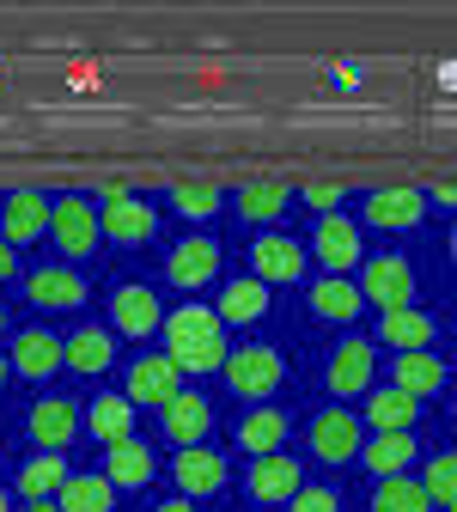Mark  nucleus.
Masks as SVG:
<instances>
[{
    "label": "nucleus",
    "mask_w": 457,
    "mask_h": 512,
    "mask_svg": "<svg viewBox=\"0 0 457 512\" xmlns=\"http://www.w3.org/2000/svg\"><path fill=\"white\" fill-rule=\"evenodd\" d=\"M159 336H165V360L177 366V372H220L226 366V324L214 317V305H183V311H171L165 324H159Z\"/></svg>",
    "instance_id": "1"
},
{
    "label": "nucleus",
    "mask_w": 457,
    "mask_h": 512,
    "mask_svg": "<svg viewBox=\"0 0 457 512\" xmlns=\"http://www.w3.org/2000/svg\"><path fill=\"white\" fill-rule=\"evenodd\" d=\"M281 378H287V360L275 348H263V342H244L238 354H226V384H232V397H244V403L275 397Z\"/></svg>",
    "instance_id": "2"
},
{
    "label": "nucleus",
    "mask_w": 457,
    "mask_h": 512,
    "mask_svg": "<svg viewBox=\"0 0 457 512\" xmlns=\"http://www.w3.org/2000/svg\"><path fill=\"white\" fill-rule=\"evenodd\" d=\"M360 299L378 305V311H403L415 299V269H409V256H366L360 263Z\"/></svg>",
    "instance_id": "3"
},
{
    "label": "nucleus",
    "mask_w": 457,
    "mask_h": 512,
    "mask_svg": "<svg viewBox=\"0 0 457 512\" xmlns=\"http://www.w3.org/2000/svg\"><path fill=\"white\" fill-rule=\"evenodd\" d=\"M311 256L323 263V275H354L366 263V244H360V226L348 214H323L311 226Z\"/></svg>",
    "instance_id": "4"
},
{
    "label": "nucleus",
    "mask_w": 457,
    "mask_h": 512,
    "mask_svg": "<svg viewBox=\"0 0 457 512\" xmlns=\"http://www.w3.org/2000/svg\"><path fill=\"white\" fill-rule=\"evenodd\" d=\"M49 238L61 244V256H92L98 250V208L86 196H55L49 202Z\"/></svg>",
    "instance_id": "5"
},
{
    "label": "nucleus",
    "mask_w": 457,
    "mask_h": 512,
    "mask_svg": "<svg viewBox=\"0 0 457 512\" xmlns=\"http://www.w3.org/2000/svg\"><path fill=\"white\" fill-rule=\"evenodd\" d=\"M305 263H311V250L299 238H287V232H263L250 244V269H256L263 287H293L305 275Z\"/></svg>",
    "instance_id": "6"
},
{
    "label": "nucleus",
    "mask_w": 457,
    "mask_h": 512,
    "mask_svg": "<svg viewBox=\"0 0 457 512\" xmlns=\"http://www.w3.org/2000/svg\"><path fill=\"white\" fill-rule=\"evenodd\" d=\"M372 372H378L372 342L348 336V342L330 354V366H323V391H330V397H366V391H372Z\"/></svg>",
    "instance_id": "7"
},
{
    "label": "nucleus",
    "mask_w": 457,
    "mask_h": 512,
    "mask_svg": "<svg viewBox=\"0 0 457 512\" xmlns=\"http://www.w3.org/2000/svg\"><path fill=\"white\" fill-rule=\"evenodd\" d=\"M360 445H366V421H360V415H348V409H323V415H311V452H317L323 464H348V458H360Z\"/></svg>",
    "instance_id": "8"
},
{
    "label": "nucleus",
    "mask_w": 457,
    "mask_h": 512,
    "mask_svg": "<svg viewBox=\"0 0 457 512\" xmlns=\"http://www.w3.org/2000/svg\"><path fill=\"white\" fill-rule=\"evenodd\" d=\"M244 488H250L256 506H281V500H293V494L305 488V470H299L287 452H269V458H256V464L244 470Z\"/></svg>",
    "instance_id": "9"
},
{
    "label": "nucleus",
    "mask_w": 457,
    "mask_h": 512,
    "mask_svg": "<svg viewBox=\"0 0 457 512\" xmlns=\"http://www.w3.org/2000/svg\"><path fill=\"white\" fill-rule=\"evenodd\" d=\"M171 482H177L183 500H208V494L226 488V458L208 452V445H183L177 464H171Z\"/></svg>",
    "instance_id": "10"
},
{
    "label": "nucleus",
    "mask_w": 457,
    "mask_h": 512,
    "mask_svg": "<svg viewBox=\"0 0 457 512\" xmlns=\"http://www.w3.org/2000/svg\"><path fill=\"white\" fill-rule=\"evenodd\" d=\"M25 299L37 311H80L92 299V287H86L80 269H31L25 275Z\"/></svg>",
    "instance_id": "11"
},
{
    "label": "nucleus",
    "mask_w": 457,
    "mask_h": 512,
    "mask_svg": "<svg viewBox=\"0 0 457 512\" xmlns=\"http://www.w3.org/2000/svg\"><path fill=\"white\" fill-rule=\"evenodd\" d=\"M43 232H49V196H37V189H13V196H0V238H7L13 250L37 244Z\"/></svg>",
    "instance_id": "12"
},
{
    "label": "nucleus",
    "mask_w": 457,
    "mask_h": 512,
    "mask_svg": "<svg viewBox=\"0 0 457 512\" xmlns=\"http://www.w3.org/2000/svg\"><path fill=\"white\" fill-rule=\"evenodd\" d=\"M427 189H372L366 196V220L384 226V232H415L427 220Z\"/></svg>",
    "instance_id": "13"
},
{
    "label": "nucleus",
    "mask_w": 457,
    "mask_h": 512,
    "mask_svg": "<svg viewBox=\"0 0 457 512\" xmlns=\"http://www.w3.org/2000/svg\"><path fill=\"white\" fill-rule=\"evenodd\" d=\"M183 391V372L165 360V354H141L135 366H128V403H153V409H165L171 397Z\"/></svg>",
    "instance_id": "14"
},
{
    "label": "nucleus",
    "mask_w": 457,
    "mask_h": 512,
    "mask_svg": "<svg viewBox=\"0 0 457 512\" xmlns=\"http://www.w3.org/2000/svg\"><path fill=\"white\" fill-rule=\"evenodd\" d=\"M7 366H13V378H31V384H37V378H49V372L68 366V354H61V336H55V330H37V324H31V330L13 336V360H7Z\"/></svg>",
    "instance_id": "15"
},
{
    "label": "nucleus",
    "mask_w": 457,
    "mask_h": 512,
    "mask_svg": "<svg viewBox=\"0 0 457 512\" xmlns=\"http://www.w3.org/2000/svg\"><path fill=\"white\" fill-rule=\"evenodd\" d=\"M25 433L43 445V452H68V445H74V433H80V409H74L68 397H43V403H31V415H25Z\"/></svg>",
    "instance_id": "16"
},
{
    "label": "nucleus",
    "mask_w": 457,
    "mask_h": 512,
    "mask_svg": "<svg viewBox=\"0 0 457 512\" xmlns=\"http://www.w3.org/2000/svg\"><path fill=\"white\" fill-rule=\"evenodd\" d=\"M110 324H116L122 336H153V330L165 324V305H159L153 287L128 281V287H116V299H110Z\"/></svg>",
    "instance_id": "17"
},
{
    "label": "nucleus",
    "mask_w": 457,
    "mask_h": 512,
    "mask_svg": "<svg viewBox=\"0 0 457 512\" xmlns=\"http://www.w3.org/2000/svg\"><path fill=\"white\" fill-rule=\"evenodd\" d=\"M214 275H220V244H214V238H183V244L171 250V263H165V281L183 287V293L208 287Z\"/></svg>",
    "instance_id": "18"
},
{
    "label": "nucleus",
    "mask_w": 457,
    "mask_h": 512,
    "mask_svg": "<svg viewBox=\"0 0 457 512\" xmlns=\"http://www.w3.org/2000/svg\"><path fill=\"white\" fill-rule=\"evenodd\" d=\"M165 439L177 445V452H183V445H202L208 439V427H214V403L202 397V391H177L171 403H165Z\"/></svg>",
    "instance_id": "19"
},
{
    "label": "nucleus",
    "mask_w": 457,
    "mask_h": 512,
    "mask_svg": "<svg viewBox=\"0 0 457 512\" xmlns=\"http://www.w3.org/2000/svg\"><path fill=\"white\" fill-rule=\"evenodd\" d=\"M378 336H384V348H390V354H421V348H433V336H439V317H433V311L403 305V311H384Z\"/></svg>",
    "instance_id": "20"
},
{
    "label": "nucleus",
    "mask_w": 457,
    "mask_h": 512,
    "mask_svg": "<svg viewBox=\"0 0 457 512\" xmlns=\"http://www.w3.org/2000/svg\"><path fill=\"white\" fill-rule=\"evenodd\" d=\"M269 305H275V299H269V287L256 281V275H232V281L220 287L214 317H220V324H263Z\"/></svg>",
    "instance_id": "21"
},
{
    "label": "nucleus",
    "mask_w": 457,
    "mask_h": 512,
    "mask_svg": "<svg viewBox=\"0 0 457 512\" xmlns=\"http://www.w3.org/2000/svg\"><path fill=\"white\" fill-rule=\"evenodd\" d=\"M421 458V439L415 433H372L366 445H360V464L384 482V476H403L409 464Z\"/></svg>",
    "instance_id": "22"
},
{
    "label": "nucleus",
    "mask_w": 457,
    "mask_h": 512,
    "mask_svg": "<svg viewBox=\"0 0 457 512\" xmlns=\"http://www.w3.org/2000/svg\"><path fill=\"white\" fill-rule=\"evenodd\" d=\"M360 287L348 281V275H323V281H311V317L317 324H354L360 317Z\"/></svg>",
    "instance_id": "23"
},
{
    "label": "nucleus",
    "mask_w": 457,
    "mask_h": 512,
    "mask_svg": "<svg viewBox=\"0 0 457 512\" xmlns=\"http://www.w3.org/2000/svg\"><path fill=\"white\" fill-rule=\"evenodd\" d=\"M153 208L141 202V196H122V202H110L104 214H98V232L110 238V244H147L153 238Z\"/></svg>",
    "instance_id": "24"
},
{
    "label": "nucleus",
    "mask_w": 457,
    "mask_h": 512,
    "mask_svg": "<svg viewBox=\"0 0 457 512\" xmlns=\"http://www.w3.org/2000/svg\"><path fill=\"white\" fill-rule=\"evenodd\" d=\"M390 384H397V391H409L415 403H421V397H439L445 360H439L433 348H421V354H397V360H390Z\"/></svg>",
    "instance_id": "25"
},
{
    "label": "nucleus",
    "mask_w": 457,
    "mask_h": 512,
    "mask_svg": "<svg viewBox=\"0 0 457 512\" xmlns=\"http://www.w3.org/2000/svg\"><path fill=\"white\" fill-rule=\"evenodd\" d=\"M372 433H409L415 421H421V403L409 397V391H397V384H390V391H366V415H360Z\"/></svg>",
    "instance_id": "26"
},
{
    "label": "nucleus",
    "mask_w": 457,
    "mask_h": 512,
    "mask_svg": "<svg viewBox=\"0 0 457 512\" xmlns=\"http://www.w3.org/2000/svg\"><path fill=\"white\" fill-rule=\"evenodd\" d=\"M287 433H293V415L287 409H250L244 421H238V445L250 458H269V452H281L287 445Z\"/></svg>",
    "instance_id": "27"
},
{
    "label": "nucleus",
    "mask_w": 457,
    "mask_h": 512,
    "mask_svg": "<svg viewBox=\"0 0 457 512\" xmlns=\"http://www.w3.org/2000/svg\"><path fill=\"white\" fill-rule=\"evenodd\" d=\"M159 476V464H153V452L141 439H122V445H110V458H104V482L110 488H147Z\"/></svg>",
    "instance_id": "28"
},
{
    "label": "nucleus",
    "mask_w": 457,
    "mask_h": 512,
    "mask_svg": "<svg viewBox=\"0 0 457 512\" xmlns=\"http://www.w3.org/2000/svg\"><path fill=\"white\" fill-rule=\"evenodd\" d=\"M86 427H92V439H104V445L135 439V403L116 397V391H98V403L86 409Z\"/></svg>",
    "instance_id": "29"
},
{
    "label": "nucleus",
    "mask_w": 457,
    "mask_h": 512,
    "mask_svg": "<svg viewBox=\"0 0 457 512\" xmlns=\"http://www.w3.org/2000/svg\"><path fill=\"white\" fill-rule=\"evenodd\" d=\"M55 506H61V512H110V506H116V488L104 482V470H74L68 482H61Z\"/></svg>",
    "instance_id": "30"
},
{
    "label": "nucleus",
    "mask_w": 457,
    "mask_h": 512,
    "mask_svg": "<svg viewBox=\"0 0 457 512\" xmlns=\"http://www.w3.org/2000/svg\"><path fill=\"white\" fill-rule=\"evenodd\" d=\"M287 183H244L238 196H232V208H238V220H250V226H275L281 214H287Z\"/></svg>",
    "instance_id": "31"
},
{
    "label": "nucleus",
    "mask_w": 457,
    "mask_h": 512,
    "mask_svg": "<svg viewBox=\"0 0 457 512\" xmlns=\"http://www.w3.org/2000/svg\"><path fill=\"white\" fill-rule=\"evenodd\" d=\"M61 354H68V366H74V372L98 378V372H104V366L116 360V342H110V336H104L98 324H80V330H74L68 342H61Z\"/></svg>",
    "instance_id": "32"
},
{
    "label": "nucleus",
    "mask_w": 457,
    "mask_h": 512,
    "mask_svg": "<svg viewBox=\"0 0 457 512\" xmlns=\"http://www.w3.org/2000/svg\"><path fill=\"white\" fill-rule=\"evenodd\" d=\"M74 470H68V458L61 452H37L31 464H19V494L25 500H49V494H61V482H68Z\"/></svg>",
    "instance_id": "33"
},
{
    "label": "nucleus",
    "mask_w": 457,
    "mask_h": 512,
    "mask_svg": "<svg viewBox=\"0 0 457 512\" xmlns=\"http://www.w3.org/2000/svg\"><path fill=\"white\" fill-rule=\"evenodd\" d=\"M372 512H433V500H427V488L409 482V476H384V482L372 488Z\"/></svg>",
    "instance_id": "34"
},
{
    "label": "nucleus",
    "mask_w": 457,
    "mask_h": 512,
    "mask_svg": "<svg viewBox=\"0 0 457 512\" xmlns=\"http://www.w3.org/2000/svg\"><path fill=\"white\" fill-rule=\"evenodd\" d=\"M171 208H177L183 220H214V214L226 208V189H220V183H177V189H171Z\"/></svg>",
    "instance_id": "35"
},
{
    "label": "nucleus",
    "mask_w": 457,
    "mask_h": 512,
    "mask_svg": "<svg viewBox=\"0 0 457 512\" xmlns=\"http://www.w3.org/2000/svg\"><path fill=\"white\" fill-rule=\"evenodd\" d=\"M421 488H427V500H439V506H457V452H439V458L427 464Z\"/></svg>",
    "instance_id": "36"
},
{
    "label": "nucleus",
    "mask_w": 457,
    "mask_h": 512,
    "mask_svg": "<svg viewBox=\"0 0 457 512\" xmlns=\"http://www.w3.org/2000/svg\"><path fill=\"white\" fill-rule=\"evenodd\" d=\"M287 506H293V512H342V494H336V488H299Z\"/></svg>",
    "instance_id": "37"
},
{
    "label": "nucleus",
    "mask_w": 457,
    "mask_h": 512,
    "mask_svg": "<svg viewBox=\"0 0 457 512\" xmlns=\"http://www.w3.org/2000/svg\"><path fill=\"white\" fill-rule=\"evenodd\" d=\"M305 202H311L317 214H336V208H342V183H311Z\"/></svg>",
    "instance_id": "38"
},
{
    "label": "nucleus",
    "mask_w": 457,
    "mask_h": 512,
    "mask_svg": "<svg viewBox=\"0 0 457 512\" xmlns=\"http://www.w3.org/2000/svg\"><path fill=\"white\" fill-rule=\"evenodd\" d=\"M98 196H104V208H110V202H122V196H135V189H128V177H104Z\"/></svg>",
    "instance_id": "39"
},
{
    "label": "nucleus",
    "mask_w": 457,
    "mask_h": 512,
    "mask_svg": "<svg viewBox=\"0 0 457 512\" xmlns=\"http://www.w3.org/2000/svg\"><path fill=\"white\" fill-rule=\"evenodd\" d=\"M13 275H19V250H13L7 238H0V287H7Z\"/></svg>",
    "instance_id": "40"
},
{
    "label": "nucleus",
    "mask_w": 457,
    "mask_h": 512,
    "mask_svg": "<svg viewBox=\"0 0 457 512\" xmlns=\"http://www.w3.org/2000/svg\"><path fill=\"white\" fill-rule=\"evenodd\" d=\"M427 202H439V208H457V183H433V189H427Z\"/></svg>",
    "instance_id": "41"
},
{
    "label": "nucleus",
    "mask_w": 457,
    "mask_h": 512,
    "mask_svg": "<svg viewBox=\"0 0 457 512\" xmlns=\"http://www.w3.org/2000/svg\"><path fill=\"white\" fill-rule=\"evenodd\" d=\"M153 512H195V500H183V494H177V500H165V506H153Z\"/></svg>",
    "instance_id": "42"
},
{
    "label": "nucleus",
    "mask_w": 457,
    "mask_h": 512,
    "mask_svg": "<svg viewBox=\"0 0 457 512\" xmlns=\"http://www.w3.org/2000/svg\"><path fill=\"white\" fill-rule=\"evenodd\" d=\"M25 512H61V506H55V500H31Z\"/></svg>",
    "instance_id": "43"
},
{
    "label": "nucleus",
    "mask_w": 457,
    "mask_h": 512,
    "mask_svg": "<svg viewBox=\"0 0 457 512\" xmlns=\"http://www.w3.org/2000/svg\"><path fill=\"white\" fill-rule=\"evenodd\" d=\"M7 324H13V317H7V305H0V336H7Z\"/></svg>",
    "instance_id": "44"
},
{
    "label": "nucleus",
    "mask_w": 457,
    "mask_h": 512,
    "mask_svg": "<svg viewBox=\"0 0 457 512\" xmlns=\"http://www.w3.org/2000/svg\"><path fill=\"white\" fill-rule=\"evenodd\" d=\"M0 512H13V500H7V488H0Z\"/></svg>",
    "instance_id": "45"
},
{
    "label": "nucleus",
    "mask_w": 457,
    "mask_h": 512,
    "mask_svg": "<svg viewBox=\"0 0 457 512\" xmlns=\"http://www.w3.org/2000/svg\"><path fill=\"white\" fill-rule=\"evenodd\" d=\"M7 378H13V366H7V360H0V384H7Z\"/></svg>",
    "instance_id": "46"
},
{
    "label": "nucleus",
    "mask_w": 457,
    "mask_h": 512,
    "mask_svg": "<svg viewBox=\"0 0 457 512\" xmlns=\"http://www.w3.org/2000/svg\"><path fill=\"white\" fill-rule=\"evenodd\" d=\"M451 263H457V226H451Z\"/></svg>",
    "instance_id": "47"
},
{
    "label": "nucleus",
    "mask_w": 457,
    "mask_h": 512,
    "mask_svg": "<svg viewBox=\"0 0 457 512\" xmlns=\"http://www.w3.org/2000/svg\"><path fill=\"white\" fill-rule=\"evenodd\" d=\"M451 415H457V397H451Z\"/></svg>",
    "instance_id": "48"
},
{
    "label": "nucleus",
    "mask_w": 457,
    "mask_h": 512,
    "mask_svg": "<svg viewBox=\"0 0 457 512\" xmlns=\"http://www.w3.org/2000/svg\"><path fill=\"white\" fill-rule=\"evenodd\" d=\"M256 512H269V506H256Z\"/></svg>",
    "instance_id": "49"
},
{
    "label": "nucleus",
    "mask_w": 457,
    "mask_h": 512,
    "mask_svg": "<svg viewBox=\"0 0 457 512\" xmlns=\"http://www.w3.org/2000/svg\"><path fill=\"white\" fill-rule=\"evenodd\" d=\"M445 512H457V506H445Z\"/></svg>",
    "instance_id": "50"
}]
</instances>
